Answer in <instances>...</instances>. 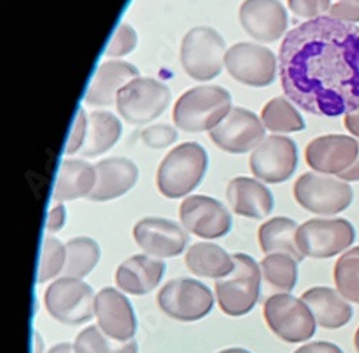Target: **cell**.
Listing matches in <instances>:
<instances>
[{
    "label": "cell",
    "mask_w": 359,
    "mask_h": 353,
    "mask_svg": "<svg viewBox=\"0 0 359 353\" xmlns=\"http://www.w3.org/2000/svg\"><path fill=\"white\" fill-rule=\"evenodd\" d=\"M337 2H346V4H353L359 6V0H337Z\"/></svg>",
    "instance_id": "cell-49"
},
{
    "label": "cell",
    "mask_w": 359,
    "mask_h": 353,
    "mask_svg": "<svg viewBox=\"0 0 359 353\" xmlns=\"http://www.w3.org/2000/svg\"><path fill=\"white\" fill-rule=\"evenodd\" d=\"M165 263L145 254H137L121 263L115 273L116 286L134 296L153 291L161 282Z\"/></svg>",
    "instance_id": "cell-22"
},
{
    "label": "cell",
    "mask_w": 359,
    "mask_h": 353,
    "mask_svg": "<svg viewBox=\"0 0 359 353\" xmlns=\"http://www.w3.org/2000/svg\"><path fill=\"white\" fill-rule=\"evenodd\" d=\"M48 313L64 325H82L95 314V294L93 287L75 277H61L45 291Z\"/></svg>",
    "instance_id": "cell-8"
},
{
    "label": "cell",
    "mask_w": 359,
    "mask_h": 353,
    "mask_svg": "<svg viewBox=\"0 0 359 353\" xmlns=\"http://www.w3.org/2000/svg\"><path fill=\"white\" fill-rule=\"evenodd\" d=\"M355 237L353 224L345 219H312L299 226L296 243L305 257L331 258L349 249Z\"/></svg>",
    "instance_id": "cell-9"
},
{
    "label": "cell",
    "mask_w": 359,
    "mask_h": 353,
    "mask_svg": "<svg viewBox=\"0 0 359 353\" xmlns=\"http://www.w3.org/2000/svg\"><path fill=\"white\" fill-rule=\"evenodd\" d=\"M86 131H88V120H86V115L83 109H79L76 120L74 123V128L67 145V154L72 155L78 151L82 150V146L85 144L86 139Z\"/></svg>",
    "instance_id": "cell-38"
},
{
    "label": "cell",
    "mask_w": 359,
    "mask_h": 353,
    "mask_svg": "<svg viewBox=\"0 0 359 353\" xmlns=\"http://www.w3.org/2000/svg\"><path fill=\"white\" fill-rule=\"evenodd\" d=\"M266 283L279 291H292L297 283V261L286 254H269L260 263Z\"/></svg>",
    "instance_id": "cell-31"
},
{
    "label": "cell",
    "mask_w": 359,
    "mask_h": 353,
    "mask_svg": "<svg viewBox=\"0 0 359 353\" xmlns=\"http://www.w3.org/2000/svg\"><path fill=\"white\" fill-rule=\"evenodd\" d=\"M224 67L231 78L253 88L272 85L276 78L278 61L266 46L242 42L226 52Z\"/></svg>",
    "instance_id": "cell-12"
},
{
    "label": "cell",
    "mask_w": 359,
    "mask_h": 353,
    "mask_svg": "<svg viewBox=\"0 0 359 353\" xmlns=\"http://www.w3.org/2000/svg\"><path fill=\"white\" fill-rule=\"evenodd\" d=\"M140 78L138 69L123 61L104 62L95 72L94 79L89 85L85 95V102L93 106H108L116 101L118 92L130 83Z\"/></svg>",
    "instance_id": "cell-23"
},
{
    "label": "cell",
    "mask_w": 359,
    "mask_h": 353,
    "mask_svg": "<svg viewBox=\"0 0 359 353\" xmlns=\"http://www.w3.org/2000/svg\"><path fill=\"white\" fill-rule=\"evenodd\" d=\"M327 16L344 23L355 25L359 23V6L346 2H337L332 4L331 9L327 12Z\"/></svg>",
    "instance_id": "cell-39"
},
{
    "label": "cell",
    "mask_w": 359,
    "mask_h": 353,
    "mask_svg": "<svg viewBox=\"0 0 359 353\" xmlns=\"http://www.w3.org/2000/svg\"><path fill=\"white\" fill-rule=\"evenodd\" d=\"M186 266L196 276L219 280L234 270V260L217 244L196 243L187 250Z\"/></svg>",
    "instance_id": "cell-28"
},
{
    "label": "cell",
    "mask_w": 359,
    "mask_h": 353,
    "mask_svg": "<svg viewBox=\"0 0 359 353\" xmlns=\"http://www.w3.org/2000/svg\"><path fill=\"white\" fill-rule=\"evenodd\" d=\"M226 52V42L219 32L208 26H196L183 39L180 59L190 78L208 82L220 75Z\"/></svg>",
    "instance_id": "cell-6"
},
{
    "label": "cell",
    "mask_w": 359,
    "mask_h": 353,
    "mask_svg": "<svg viewBox=\"0 0 359 353\" xmlns=\"http://www.w3.org/2000/svg\"><path fill=\"white\" fill-rule=\"evenodd\" d=\"M338 291L355 305H359V257L345 253L339 257L334 269Z\"/></svg>",
    "instance_id": "cell-33"
},
{
    "label": "cell",
    "mask_w": 359,
    "mask_h": 353,
    "mask_svg": "<svg viewBox=\"0 0 359 353\" xmlns=\"http://www.w3.org/2000/svg\"><path fill=\"white\" fill-rule=\"evenodd\" d=\"M219 353H250V352L246 349H242V347H230V349H224Z\"/></svg>",
    "instance_id": "cell-46"
},
{
    "label": "cell",
    "mask_w": 359,
    "mask_h": 353,
    "mask_svg": "<svg viewBox=\"0 0 359 353\" xmlns=\"http://www.w3.org/2000/svg\"><path fill=\"white\" fill-rule=\"evenodd\" d=\"M48 353H76L75 346L69 342H62V343H57L55 345Z\"/></svg>",
    "instance_id": "cell-44"
},
{
    "label": "cell",
    "mask_w": 359,
    "mask_h": 353,
    "mask_svg": "<svg viewBox=\"0 0 359 353\" xmlns=\"http://www.w3.org/2000/svg\"><path fill=\"white\" fill-rule=\"evenodd\" d=\"M297 168V146L283 135L264 138L250 157V169L256 179L279 184L287 181Z\"/></svg>",
    "instance_id": "cell-13"
},
{
    "label": "cell",
    "mask_w": 359,
    "mask_h": 353,
    "mask_svg": "<svg viewBox=\"0 0 359 353\" xmlns=\"http://www.w3.org/2000/svg\"><path fill=\"white\" fill-rule=\"evenodd\" d=\"M353 343H355V349H356V352L359 353V328H358V331H356V333H355Z\"/></svg>",
    "instance_id": "cell-47"
},
{
    "label": "cell",
    "mask_w": 359,
    "mask_h": 353,
    "mask_svg": "<svg viewBox=\"0 0 359 353\" xmlns=\"http://www.w3.org/2000/svg\"><path fill=\"white\" fill-rule=\"evenodd\" d=\"M97 184L88 195L91 201H109L127 194L138 180L137 165L127 158H107L95 165Z\"/></svg>",
    "instance_id": "cell-21"
},
{
    "label": "cell",
    "mask_w": 359,
    "mask_h": 353,
    "mask_svg": "<svg viewBox=\"0 0 359 353\" xmlns=\"http://www.w3.org/2000/svg\"><path fill=\"white\" fill-rule=\"evenodd\" d=\"M65 220H67V210L64 207V204H56L48 216V221H46L48 231L56 233L59 230H62V227L65 226Z\"/></svg>",
    "instance_id": "cell-40"
},
{
    "label": "cell",
    "mask_w": 359,
    "mask_h": 353,
    "mask_svg": "<svg viewBox=\"0 0 359 353\" xmlns=\"http://www.w3.org/2000/svg\"><path fill=\"white\" fill-rule=\"evenodd\" d=\"M95 316L100 329L111 339L119 342L133 340L137 332V320L130 300L114 287H104L95 296Z\"/></svg>",
    "instance_id": "cell-18"
},
{
    "label": "cell",
    "mask_w": 359,
    "mask_h": 353,
    "mask_svg": "<svg viewBox=\"0 0 359 353\" xmlns=\"http://www.w3.org/2000/svg\"><path fill=\"white\" fill-rule=\"evenodd\" d=\"M297 223L287 217H275L263 223L257 237L260 249L264 254H286L297 263L305 258L296 243Z\"/></svg>",
    "instance_id": "cell-26"
},
{
    "label": "cell",
    "mask_w": 359,
    "mask_h": 353,
    "mask_svg": "<svg viewBox=\"0 0 359 353\" xmlns=\"http://www.w3.org/2000/svg\"><path fill=\"white\" fill-rule=\"evenodd\" d=\"M231 95L216 85L191 88L180 97L172 109V121L186 132L215 130L231 109Z\"/></svg>",
    "instance_id": "cell-2"
},
{
    "label": "cell",
    "mask_w": 359,
    "mask_h": 353,
    "mask_svg": "<svg viewBox=\"0 0 359 353\" xmlns=\"http://www.w3.org/2000/svg\"><path fill=\"white\" fill-rule=\"evenodd\" d=\"M266 128L252 111L233 106L224 120L210 132V139L220 150L230 154H245L256 150L264 139Z\"/></svg>",
    "instance_id": "cell-14"
},
{
    "label": "cell",
    "mask_w": 359,
    "mask_h": 353,
    "mask_svg": "<svg viewBox=\"0 0 359 353\" xmlns=\"http://www.w3.org/2000/svg\"><path fill=\"white\" fill-rule=\"evenodd\" d=\"M227 201L231 210L242 217L260 220L272 213L275 200L264 184L249 176H237L227 186Z\"/></svg>",
    "instance_id": "cell-20"
},
{
    "label": "cell",
    "mask_w": 359,
    "mask_h": 353,
    "mask_svg": "<svg viewBox=\"0 0 359 353\" xmlns=\"http://www.w3.org/2000/svg\"><path fill=\"white\" fill-rule=\"evenodd\" d=\"M285 95L304 111L335 118L359 108V27L329 16L306 20L279 50Z\"/></svg>",
    "instance_id": "cell-1"
},
{
    "label": "cell",
    "mask_w": 359,
    "mask_h": 353,
    "mask_svg": "<svg viewBox=\"0 0 359 353\" xmlns=\"http://www.w3.org/2000/svg\"><path fill=\"white\" fill-rule=\"evenodd\" d=\"M344 125L353 137L359 138V108L345 115Z\"/></svg>",
    "instance_id": "cell-42"
},
{
    "label": "cell",
    "mask_w": 359,
    "mask_h": 353,
    "mask_svg": "<svg viewBox=\"0 0 359 353\" xmlns=\"http://www.w3.org/2000/svg\"><path fill=\"white\" fill-rule=\"evenodd\" d=\"M43 350V343H42V338L35 333V353H42Z\"/></svg>",
    "instance_id": "cell-45"
},
{
    "label": "cell",
    "mask_w": 359,
    "mask_h": 353,
    "mask_svg": "<svg viewBox=\"0 0 359 353\" xmlns=\"http://www.w3.org/2000/svg\"><path fill=\"white\" fill-rule=\"evenodd\" d=\"M97 184L95 165L83 160H65L59 169L53 200L57 202L72 201L93 193Z\"/></svg>",
    "instance_id": "cell-25"
},
{
    "label": "cell",
    "mask_w": 359,
    "mask_h": 353,
    "mask_svg": "<svg viewBox=\"0 0 359 353\" xmlns=\"http://www.w3.org/2000/svg\"><path fill=\"white\" fill-rule=\"evenodd\" d=\"M293 195L302 209L318 216H335L353 201L349 183L319 172H305L293 186Z\"/></svg>",
    "instance_id": "cell-5"
},
{
    "label": "cell",
    "mask_w": 359,
    "mask_h": 353,
    "mask_svg": "<svg viewBox=\"0 0 359 353\" xmlns=\"http://www.w3.org/2000/svg\"><path fill=\"white\" fill-rule=\"evenodd\" d=\"M67 263V247L55 237H46L39 264L38 283H45L62 273Z\"/></svg>",
    "instance_id": "cell-34"
},
{
    "label": "cell",
    "mask_w": 359,
    "mask_h": 353,
    "mask_svg": "<svg viewBox=\"0 0 359 353\" xmlns=\"http://www.w3.org/2000/svg\"><path fill=\"white\" fill-rule=\"evenodd\" d=\"M171 101L168 86L153 78H137L116 95V109L130 124H147L158 118Z\"/></svg>",
    "instance_id": "cell-10"
},
{
    "label": "cell",
    "mask_w": 359,
    "mask_h": 353,
    "mask_svg": "<svg viewBox=\"0 0 359 353\" xmlns=\"http://www.w3.org/2000/svg\"><path fill=\"white\" fill-rule=\"evenodd\" d=\"M287 6L297 18L312 20L327 13L332 2L331 0H287Z\"/></svg>",
    "instance_id": "cell-36"
},
{
    "label": "cell",
    "mask_w": 359,
    "mask_h": 353,
    "mask_svg": "<svg viewBox=\"0 0 359 353\" xmlns=\"http://www.w3.org/2000/svg\"><path fill=\"white\" fill-rule=\"evenodd\" d=\"M67 263L62 270L64 277L83 279L91 273L100 261L101 249L89 237H75L67 244Z\"/></svg>",
    "instance_id": "cell-29"
},
{
    "label": "cell",
    "mask_w": 359,
    "mask_h": 353,
    "mask_svg": "<svg viewBox=\"0 0 359 353\" xmlns=\"http://www.w3.org/2000/svg\"><path fill=\"white\" fill-rule=\"evenodd\" d=\"M76 353H138L134 340L119 342L108 338L98 326H88L75 339Z\"/></svg>",
    "instance_id": "cell-32"
},
{
    "label": "cell",
    "mask_w": 359,
    "mask_h": 353,
    "mask_svg": "<svg viewBox=\"0 0 359 353\" xmlns=\"http://www.w3.org/2000/svg\"><path fill=\"white\" fill-rule=\"evenodd\" d=\"M208 157L200 144L184 142L172 148L157 171L158 191L167 198H182L203 181Z\"/></svg>",
    "instance_id": "cell-3"
},
{
    "label": "cell",
    "mask_w": 359,
    "mask_h": 353,
    "mask_svg": "<svg viewBox=\"0 0 359 353\" xmlns=\"http://www.w3.org/2000/svg\"><path fill=\"white\" fill-rule=\"evenodd\" d=\"M302 300L311 309L318 325L325 329L344 328L353 316L348 300L331 287H312L302 294Z\"/></svg>",
    "instance_id": "cell-24"
},
{
    "label": "cell",
    "mask_w": 359,
    "mask_h": 353,
    "mask_svg": "<svg viewBox=\"0 0 359 353\" xmlns=\"http://www.w3.org/2000/svg\"><path fill=\"white\" fill-rule=\"evenodd\" d=\"M180 220L187 231L201 239H220L231 228V216L224 205L207 195H190L180 205Z\"/></svg>",
    "instance_id": "cell-15"
},
{
    "label": "cell",
    "mask_w": 359,
    "mask_h": 353,
    "mask_svg": "<svg viewBox=\"0 0 359 353\" xmlns=\"http://www.w3.org/2000/svg\"><path fill=\"white\" fill-rule=\"evenodd\" d=\"M359 154V142L348 135L331 134L312 139L306 150V164L319 174L341 175L348 171Z\"/></svg>",
    "instance_id": "cell-16"
},
{
    "label": "cell",
    "mask_w": 359,
    "mask_h": 353,
    "mask_svg": "<svg viewBox=\"0 0 359 353\" xmlns=\"http://www.w3.org/2000/svg\"><path fill=\"white\" fill-rule=\"evenodd\" d=\"M141 137L144 144L148 145L149 148L163 150V148H167V146H170L171 144H174L178 134L172 127L160 124V125H154L144 130Z\"/></svg>",
    "instance_id": "cell-37"
},
{
    "label": "cell",
    "mask_w": 359,
    "mask_h": 353,
    "mask_svg": "<svg viewBox=\"0 0 359 353\" xmlns=\"http://www.w3.org/2000/svg\"><path fill=\"white\" fill-rule=\"evenodd\" d=\"M158 307L178 321H197L215 306V296L205 284L194 279L170 280L157 296Z\"/></svg>",
    "instance_id": "cell-11"
},
{
    "label": "cell",
    "mask_w": 359,
    "mask_h": 353,
    "mask_svg": "<svg viewBox=\"0 0 359 353\" xmlns=\"http://www.w3.org/2000/svg\"><path fill=\"white\" fill-rule=\"evenodd\" d=\"M133 234L135 243L144 253L160 258L180 256L189 242V235L182 227L161 217H147L140 220L135 224Z\"/></svg>",
    "instance_id": "cell-17"
},
{
    "label": "cell",
    "mask_w": 359,
    "mask_h": 353,
    "mask_svg": "<svg viewBox=\"0 0 359 353\" xmlns=\"http://www.w3.org/2000/svg\"><path fill=\"white\" fill-rule=\"evenodd\" d=\"M238 18L248 35L263 43L276 42L287 29V13L279 0H245Z\"/></svg>",
    "instance_id": "cell-19"
},
{
    "label": "cell",
    "mask_w": 359,
    "mask_h": 353,
    "mask_svg": "<svg viewBox=\"0 0 359 353\" xmlns=\"http://www.w3.org/2000/svg\"><path fill=\"white\" fill-rule=\"evenodd\" d=\"M262 123L266 130L280 134L301 132L306 127L301 112L293 106L289 99L283 97L269 101L263 106Z\"/></svg>",
    "instance_id": "cell-30"
},
{
    "label": "cell",
    "mask_w": 359,
    "mask_h": 353,
    "mask_svg": "<svg viewBox=\"0 0 359 353\" xmlns=\"http://www.w3.org/2000/svg\"><path fill=\"white\" fill-rule=\"evenodd\" d=\"M338 179H341V180H344L346 183H356V181H359V154H358V158L353 162V165L348 171H345L341 175H338Z\"/></svg>",
    "instance_id": "cell-43"
},
{
    "label": "cell",
    "mask_w": 359,
    "mask_h": 353,
    "mask_svg": "<svg viewBox=\"0 0 359 353\" xmlns=\"http://www.w3.org/2000/svg\"><path fill=\"white\" fill-rule=\"evenodd\" d=\"M346 253H349V254H352V256H358V257H359V246H358V247H355V249H352V250H349V251H346Z\"/></svg>",
    "instance_id": "cell-48"
},
{
    "label": "cell",
    "mask_w": 359,
    "mask_h": 353,
    "mask_svg": "<svg viewBox=\"0 0 359 353\" xmlns=\"http://www.w3.org/2000/svg\"><path fill=\"white\" fill-rule=\"evenodd\" d=\"M234 270L216 282V296L220 309L229 316L248 314L257 303L262 272L253 257L236 253Z\"/></svg>",
    "instance_id": "cell-4"
},
{
    "label": "cell",
    "mask_w": 359,
    "mask_h": 353,
    "mask_svg": "<svg viewBox=\"0 0 359 353\" xmlns=\"http://www.w3.org/2000/svg\"><path fill=\"white\" fill-rule=\"evenodd\" d=\"M263 316L269 329L287 343L306 342L316 332V320L308 305L287 293L269 298Z\"/></svg>",
    "instance_id": "cell-7"
},
{
    "label": "cell",
    "mask_w": 359,
    "mask_h": 353,
    "mask_svg": "<svg viewBox=\"0 0 359 353\" xmlns=\"http://www.w3.org/2000/svg\"><path fill=\"white\" fill-rule=\"evenodd\" d=\"M294 353H344L339 346L331 342H312L299 347Z\"/></svg>",
    "instance_id": "cell-41"
},
{
    "label": "cell",
    "mask_w": 359,
    "mask_h": 353,
    "mask_svg": "<svg viewBox=\"0 0 359 353\" xmlns=\"http://www.w3.org/2000/svg\"><path fill=\"white\" fill-rule=\"evenodd\" d=\"M121 134V121L114 113L108 111H94L88 118L86 139L81 154L88 158L102 155L118 142Z\"/></svg>",
    "instance_id": "cell-27"
},
{
    "label": "cell",
    "mask_w": 359,
    "mask_h": 353,
    "mask_svg": "<svg viewBox=\"0 0 359 353\" xmlns=\"http://www.w3.org/2000/svg\"><path fill=\"white\" fill-rule=\"evenodd\" d=\"M137 42L138 38L134 29L127 23H121L115 31L112 41L105 50V55L111 57L127 56L137 48Z\"/></svg>",
    "instance_id": "cell-35"
}]
</instances>
